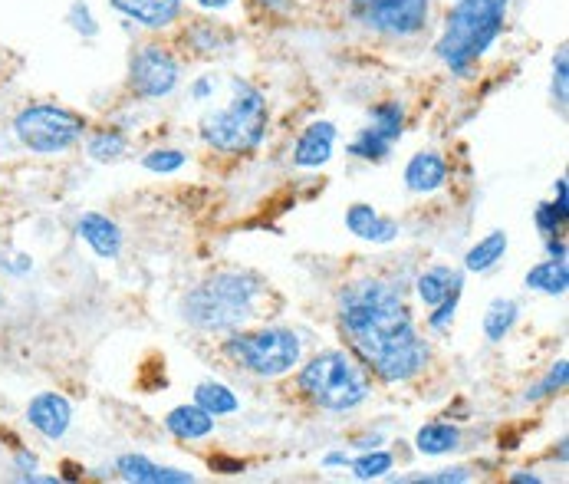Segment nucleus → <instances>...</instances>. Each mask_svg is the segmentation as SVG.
I'll return each instance as SVG.
<instances>
[{"mask_svg":"<svg viewBox=\"0 0 569 484\" xmlns=\"http://www.w3.org/2000/svg\"><path fill=\"white\" fill-rule=\"evenodd\" d=\"M142 165L149 168V172L172 175V172H178L181 165H185V152H178V149H155V152L145 155Z\"/></svg>","mask_w":569,"mask_h":484,"instance_id":"c85d7f7f","label":"nucleus"},{"mask_svg":"<svg viewBox=\"0 0 569 484\" xmlns=\"http://www.w3.org/2000/svg\"><path fill=\"white\" fill-rule=\"evenodd\" d=\"M300 389L326 412H352L369 396V379L356 359L343 350L313 356L300 373Z\"/></svg>","mask_w":569,"mask_h":484,"instance_id":"39448f33","label":"nucleus"},{"mask_svg":"<svg viewBox=\"0 0 569 484\" xmlns=\"http://www.w3.org/2000/svg\"><path fill=\"white\" fill-rule=\"evenodd\" d=\"M448 182V162L438 152H418L405 168V185L415 195H431Z\"/></svg>","mask_w":569,"mask_h":484,"instance_id":"2eb2a0df","label":"nucleus"},{"mask_svg":"<svg viewBox=\"0 0 569 484\" xmlns=\"http://www.w3.org/2000/svg\"><path fill=\"white\" fill-rule=\"evenodd\" d=\"M224 353L241 363L247 373H254L260 379H277L287 376L293 366L300 363L303 343L293 330H280V326H270V330L260 333H237L224 343Z\"/></svg>","mask_w":569,"mask_h":484,"instance_id":"423d86ee","label":"nucleus"},{"mask_svg":"<svg viewBox=\"0 0 569 484\" xmlns=\"http://www.w3.org/2000/svg\"><path fill=\"white\" fill-rule=\"evenodd\" d=\"M125 149H129V139H125V132L119 129L96 132L93 139H89V159L93 162H119Z\"/></svg>","mask_w":569,"mask_h":484,"instance_id":"393cba45","label":"nucleus"},{"mask_svg":"<svg viewBox=\"0 0 569 484\" xmlns=\"http://www.w3.org/2000/svg\"><path fill=\"white\" fill-rule=\"evenodd\" d=\"M369 126L382 135V139H389L392 145L402 139V129H405V109L402 103H395V99H389V103H379L372 109V122Z\"/></svg>","mask_w":569,"mask_h":484,"instance_id":"b1692460","label":"nucleus"},{"mask_svg":"<svg viewBox=\"0 0 569 484\" xmlns=\"http://www.w3.org/2000/svg\"><path fill=\"white\" fill-rule=\"evenodd\" d=\"M76 238L93 247L96 257H102V261H116L122 254V228L106 215H96V211H86V215L76 221Z\"/></svg>","mask_w":569,"mask_h":484,"instance_id":"9b49d317","label":"nucleus"},{"mask_svg":"<svg viewBox=\"0 0 569 484\" xmlns=\"http://www.w3.org/2000/svg\"><path fill=\"white\" fill-rule=\"evenodd\" d=\"M211 93H214V80H211V76H201V80L191 86V96H195L198 103H204V99H208Z\"/></svg>","mask_w":569,"mask_h":484,"instance_id":"4c0bfd02","label":"nucleus"},{"mask_svg":"<svg viewBox=\"0 0 569 484\" xmlns=\"http://www.w3.org/2000/svg\"><path fill=\"white\" fill-rule=\"evenodd\" d=\"M165 429L181 442H198V438H208L214 432V415L204 412L201 405H178L168 412Z\"/></svg>","mask_w":569,"mask_h":484,"instance_id":"f3484780","label":"nucleus"},{"mask_svg":"<svg viewBox=\"0 0 569 484\" xmlns=\"http://www.w3.org/2000/svg\"><path fill=\"white\" fill-rule=\"evenodd\" d=\"M546 254H550L553 261H566V244L560 234H556V238H546Z\"/></svg>","mask_w":569,"mask_h":484,"instance_id":"58836bf2","label":"nucleus"},{"mask_svg":"<svg viewBox=\"0 0 569 484\" xmlns=\"http://www.w3.org/2000/svg\"><path fill=\"white\" fill-rule=\"evenodd\" d=\"M504 254H507V234L491 231L487 238H481L471 247L468 257H464V267L474 270V274H484V270H491L504 261Z\"/></svg>","mask_w":569,"mask_h":484,"instance_id":"aec40b11","label":"nucleus"},{"mask_svg":"<svg viewBox=\"0 0 569 484\" xmlns=\"http://www.w3.org/2000/svg\"><path fill=\"white\" fill-rule=\"evenodd\" d=\"M458 297H461V290H454L451 297H445V300L438 303V310L428 317V326H431V330H445V326L454 320V310H458Z\"/></svg>","mask_w":569,"mask_h":484,"instance_id":"72a5a7b5","label":"nucleus"},{"mask_svg":"<svg viewBox=\"0 0 569 484\" xmlns=\"http://www.w3.org/2000/svg\"><path fill=\"white\" fill-rule=\"evenodd\" d=\"M198 4L204 10H224V7H231V0H198Z\"/></svg>","mask_w":569,"mask_h":484,"instance_id":"a19ab883","label":"nucleus"},{"mask_svg":"<svg viewBox=\"0 0 569 484\" xmlns=\"http://www.w3.org/2000/svg\"><path fill=\"white\" fill-rule=\"evenodd\" d=\"M566 376H569V369L566 363H556L550 373H546L543 382H537L530 392H527V402H537V399H546V396H553V392H560L566 386Z\"/></svg>","mask_w":569,"mask_h":484,"instance_id":"7c9ffc66","label":"nucleus"},{"mask_svg":"<svg viewBox=\"0 0 569 484\" xmlns=\"http://www.w3.org/2000/svg\"><path fill=\"white\" fill-rule=\"evenodd\" d=\"M112 7L149 30L172 27L181 14V0H109Z\"/></svg>","mask_w":569,"mask_h":484,"instance_id":"ddd939ff","label":"nucleus"},{"mask_svg":"<svg viewBox=\"0 0 569 484\" xmlns=\"http://www.w3.org/2000/svg\"><path fill=\"white\" fill-rule=\"evenodd\" d=\"M339 326L359 359L382 382H408L428 363L412 310L385 280H356L339 297Z\"/></svg>","mask_w":569,"mask_h":484,"instance_id":"f257e3e1","label":"nucleus"},{"mask_svg":"<svg viewBox=\"0 0 569 484\" xmlns=\"http://www.w3.org/2000/svg\"><path fill=\"white\" fill-rule=\"evenodd\" d=\"M349 14L385 37H415L428 27L431 0H349Z\"/></svg>","mask_w":569,"mask_h":484,"instance_id":"6e6552de","label":"nucleus"},{"mask_svg":"<svg viewBox=\"0 0 569 484\" xmlns=\"http://www.w3.org/2000/svg\"><path fill=\"white\" fill-rule=\"evenodd\" d=\"M66 24H70L76 33H83V37H96L99 33L93 10H89V4H83V0H73L70 4V10H66Z\"/></svg>","mask_w":569,"mask_h":484,"instance_id":"c756f323","label":"nucleus"},{"mask_svg":"<svg viewBox=\"0 0 569 484\" xmlns=\"http://www.w3.org/2000/svg\"><path fill=\"white\" fill-rule=\"evenodd\" d=\"M257 7H264L267 14H287V10H293V0H254Z\"/></svg>","mask_w":569,"mask_h":484,"instance_id":"e433bc0d","label":"nucleus"},{"mask_svg":"<svg viewBox=\"0 0 569 484\" xmlns=\"http://www.w3.org/2000/svg\"><path fill=\"white\" fill-rule=\"evenodd\" d=\"M264 280L250 270H221L211 280H204L181 303L185 320L204 333H234L260 317V297H264Z\"/></svg>","mask_w":569,"mask_h":484,"instance_id":"f03ea898","label":"nucleus"},{"mask_svg":"<svg viewBox=\"0 0 569 484\" xmlns=\"http://www.w3.org/2000/svg\"><path fill=\"white\" fill-rule=\"evenodd\" d=\"M415 287H418V297L425 307H438L441 300L464 287V277L451 267H428L425 274L415 280Z\"/></svg>","mask_w":569,"mask_h":484,"instance_id":"a211bd4d","label":"nucleus"},{"mask_svg":"<svg viewBox=\"0 0 569 484\" xmlns=\"http://www.w3.org/2000/svg\"><path fill=\"white\" fill-rule=\"evenodd\" d=\"M346 224H349V231L356 234V238L372 241V244H389V241H395V234H398V224L392 218H382L379 211L369 208V205H352L346 211Z\"/></svg>","mask_w":569,"mask_h":484,"instance_id":"dca6fc26","label":"nucleus"},{"mask_svg":"<svg viewBox=\"0 0 569 484\" xmlns=\"http://www.w3.org/2000/svg\"><path fill=\"white\" fill-rule=\"evenodd\" d=\"M191 43H195L201 53H224L234 43V33L224 30L221 24H195V30H191Z\"/></svg>","mask_w":569,"mask_h":484,"instance_id":"bb28decb","label":"nucleus"},{"mask_svg":"<svg viewBox=\"0 0 569 484\" xmlns=\"http://www.w3.org/2000/svg\"><path fill=\"white\" fill-rule=\"evenodd\" d=\"M510 481H514V484H540V478H537V475H514Z\"/></svg>","mask_w":569,"mask_h":484,"instance_id":"79ce46f5","label":"nucleus"},{"mask_svg":"<svg viewBox=\"0 0 569 484\" xmlns=\"http://www.w3.org/2000/svg\"><path fill=\"white\" fill-rule=\"evenodd\" d=\"M385 471H392V455L389 452H366L362 458L352 461V475H356L359 481H372V478H382Z\"/></svg>","mask_w":569,"mask_h":484,"instance_id":"cd10ccee","label":"nucleus"},{"mask_svg":"<svg viewBox=\"0 0 569 484\" xmlns=\"http://www.w3.org/2000/svg\"><path fill=\"white\" fill-rule=\"evenodd\" d=\"M14 135L24 149L37 155H60L86 135V119L56 103H33L17 112Z\"/></svg>","mask_w":569,"mask_h":484,"instance_id":"0eeeda50","label":"nucleus"},{"mask_svg":"<svg viewBox=\"0 0 569 484\" xmlns=\"http://www.w3.org/2000/svg\"><path fill=\"white\" fill-rule=\"evenodd\" d=\"M389 152H392V142L382 139V135L375 132L372 126L362 129L356 139H352V145H349V155H356V159H366V162H385V159H389Z\"/></svg>","mask_w":569,"mask_h":484,"instance_id":"a878e982","label":"nucleus"},{"mask_svg":"<svg viewBox=\"0 0 569 484\" xmlns=\"http://www.w3.org/2000/svg\"><path fill=\"white\" fill-rule=\"evenodd\" d=\"M27 422L50 442H60L73 422V409L60 392H40L27 405Z\"/></svg>","mask_w":569,"mask_h":484,"instance_id":"9d476101","label":"nucleus"},{"mask_svg":"<svg viewBox=\"0 0 569 484\" xmlns=\"http://www.w3.org/2000/svg\"><path fill=\"white\" fill-rule=\"evenodd\" d=\"M520 317V307L514 300H494L484 313V333L491 343H500L504 336L514 330V323Z\"/></svg>","mask_w":569,"mask_h":484,"instance_id":"5701e85b","label":"nucleus"},{"mask_svg":"<svg viewBox=\"0 0 569 484\" xmlns=\"http://www.w3.org/2000/svg\"><path fill=\"white\" fill-rule=\"evenodd\" d=\"M566 83H569V60L566 50H560L553 60V103L560 109H566Z\"/></svg>","mask_w":569,"mask_h":484,"instance_id":"2f4dec72","label":"nucleus"},{"mask_svg":"<svg viewBox=\"0 0 569 484\" xmlns=\"http://www.w3.org/2000/svg\"><path fill=\"white\" fill-rule=\"evenodd\" d=\"M178 86V60L165 47H139L129 63V89L142 99L172 96Z\"/></svg>","mask_w":569,"mask_h":484,"instance_id":"1a4fd4ad","label":"nucleus"},{"mask_svg":"<svg viewBox=\"0 0 569 484\" xmlns=\"http://www.w3.org/2000/svg\"><path fill=\"white\" fill-rule=\"evenodd\" d=\"M468 468H445L438 475H425V478H415L421 484H458V481H468Z\"/></svg>","mask_w":569,"mask_h":484,"instance_id":"f704fd0d","label":"nucleus"},{"mask_svg":"<svg viewBox=\"0 0 569 484\" xmlns=\"http://www.w3.org/2000/svg\"><path fill=\"white\" fill-rule=\"evenodd\" d=\"M333 142H336L333 122H310L297 139V149H293V165H300V168L326 165L333 159Z\"/></svg>","mask_w":569,"mask_h":484,"instance_id":"f8f14e48","label":"nucleus"},{"mask_svg":"<svg viewBox=\"0 0 569 484\" xmlns=\"http://www.w3.org/2000/svg\"><path fill=\"white\" fill-rule=\"evenodd\" d=\"M267 99L244 80L231 83V103L201 119V139L227 155L254 152L267 132Z\"/></svg>","mask_w":569,"mask_h":484,"instance_id":"20e7f679","label":"nucleus"},{"mask_svg":"<svg viewBox=\"0 0 569 484\" xmlns=\"http://www.w3.org/2000/svg\"><path fill=\"white\" fill-rule=\"evenodd\" d=\"M527 287L530 290H540V294H566V287H569V267L566 261H543L537 267H530L527 270Z\"/></svg>","mask_w":569,"mask_h":484,"instance_id":"412c9836","label":"nucleus"},{"mask_svg":"<svg viewBox=\"0 0 569 484\" xmlns=\"http://www.w3.org/2000/svg\"><path fill=\"white\" fill-rule=\"evenodd\" d=\"M323 461H326L329 468H336V465H343V468H346V465H349V458H346L343 452H333V455H326Z\"/></svg>","mask_w":569,"mask_h":484,"instance_id":"ea45409f","label":"nucleus"},{"mask_svg":"<svg viewBox=\"0 0 569 484\" xmlns=\"http://www.w3.org/2000/svg\"><path fill=\"white\" fill-rule=\"evenodd\" d=\"M116 471H119L122 481H135V484H188V481H195L188 471L162 468L145 455H122L116 461Z\"/></svg>","mask_w":569,"mask_h":484,"instance_id":"4468645a","label":"nucleus"},{"mask_svg":"<svg viewBox=\"0 0 569 484\" xmlns=\"http://www.w3.org/2000/svg\"><path fill=\"white\" fill-rule=\"evenodd\" d=\"M195 405H201V409L208 415H214V419L241 409V402H237V396L224 386V382H201V386L195 389Z\"/></svg>","mask_w":569,"mask_h":484,"instance_id":"4be33fe9","label":"nucleus"},{"mask_svg":"<svg viewBox=\"0 0 569 484\" xmlns=\"http://www.w3.org/2000/svg\"><path fill=\"white\" fill-rule=\"evenodd\" d=\"M461 445V432L451 422H428L415 435V448L421 455H448Z\"/></svg>","mask_w":569,"mask_h":484,"instance_id":"6ab92c4d","label":"nucleus"},{"mask_svg":"<svg viewBox=\"0 0 569 484\" xmlns=\"http://www.w3.org/2000/svg\"><path fill=\"white\" fill-rule=\"evenodd\" d=\"M553 208L560 211L563 218H569V191H566V178H560V182H556V201H553Z\"/></svg>","mask_w":569,"mask_h":484,"instance_id":"c9c22d12","label":"nucleus"},{"mask_svg":"<svg viewBox=\"0 0 569 484\" xmlns=\"http://www.w3.org/2000/svg\"><path fill=\"white\" fill-rule=\"evenodd\" d=\"M537 228L543 238H556L566 228V218L553 205H537Z\"/></svg>","mask_w":569,"mask_h":484,"instance_id":"473e14b6","label":"nucleus"},{"mask_svg":"<svg viewBox=\"0 0 569 484\" xmlns=\"http://www.w3.org/2000/svg\"><path fill=\"white\" fill-rule=\"evenodd\" d=\"M507 20V0H458L448 10L445 33L435 43V53L454 73H468L491 50Z\"/></svg>","mask_w":569,"mask_h":484,"instance_id":"7ed1b4c3","label":"nucleus"}]
</instances>
